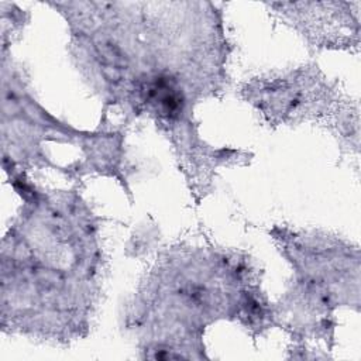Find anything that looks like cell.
I'll return each instance as SVG.
<instances>
[{
	"label": "cell",
	"instance_id": "1",
	"mask_svg": "<svg viewBox=\"0 0 361 361\" xmlns=\"http://www.w3.org/2000/svg\"><path fill=\"white\" fill-rule=\"evenodd\" d=\"M68 23L76 65L113 104L149 117L171 140L179 166L203 165L214 148L193 109L223 87L227 38L212 1H44Z\"/></svg>",
	"mask_w": 361,
	"mask_h": 361
},
{
	"label": "cell",
	"instance_id": "2",
	"mask_svg": "<svg viewBox=\"0 0 361 361\" xmlns=\"http://www.w3.org/2000/svg\"><path fill=\"white\" fill-rule=\"evenodd\" d=\"M21 207L1 241L3 331L44 333L83 323L99 293V226L72 192L37 188L4 169Z\"/></svg>",
	"mask_w": 361,
	"mask_h": 361
},
{
	"label": "cell",
	"instance_id": "3",
	"mask_svg": "<svg viewBox=\"0 0 361 361\" xmlns=\"http://www.w3.org/2000/svg\"><path fill=\"white\" fill-rule=\"evenodd\" d=\"M134 322L169 336L149 347L148 357L176 358L175 338L200 340L204 327L219 319H247L252 326L275 317L247 258L235 252L193 248L173 251L152 269L138 295ZM148 350V348H147Z\"/></svg>",
	"mask_w": 361,
	"mask_h": 361
},
{
	"label": "cell",
	"instance_id": "4",
	"mask_svg": "<svg viewBox=\"0 0 361 361\" xmlns=\"http://www.w3.org/2000/svg\"><path fill=\"white\" fill-rule=\"evenodd\" d=\"M44 141H79L85 151L80 175L99 172L116 176L121 183L123 135L116 131L82 133L59 123L47 113L27 87L21 69L13 62L10 51L1 48V157L3 169L27 171L32 166L54 165L42 151ZM126 183V180H124Z\"/></svg>",
	"mask_w": 361,
	"mask_h": 361
},
{
	"label": "cell",
	"instance_id": "5",
	"mask_svg": "<svg viewBox=\"0 0 361 361\" xmlns=\"http://www.w3.org/2000/svg\"><path fill=\"white\" fill-rule=\"evenodd\" d=\"M283 254L295 269V283L279 310L326 317L340 305L348 303L350 247L317 233L281 230L276 235Z\"/></svg>",
	"mask_w": 361,
	"mask_h": 361
},
{
	"label": "cell",
	"instance_id": "6",
	"mask_svg": "<svg viewBox=\"0 0 361 361\" xmlns=\"http://www.w3.org/2000/svg\"><path fill=\"white\" fill-rule=\"evenodd\" d=\"M243 96L269 123V126L298 124L310 118H322L327 114L329 121L336 113H344L348 107L336 110V90L330 87L317 66H302L285 73H269L251 79L241 89Z\"/></svg>",
	"mask_w": 361,
	"mask_h": 361
},
{
	"label": "cell",
	"instance_id": "7",
	"mask_svg": "<svg viewBox=\"0 0 361 361\" xmlns=\"http://www.w3.org/2000/svg\"><path fill=\"white\" fill-rule=\"evenodd\" d=\"M285 24L316 48H344L358 44L360 1L267 3Z\"/></svg>",
	"mask_w": 361,
	"mask_h": 361
}]
</instances>
